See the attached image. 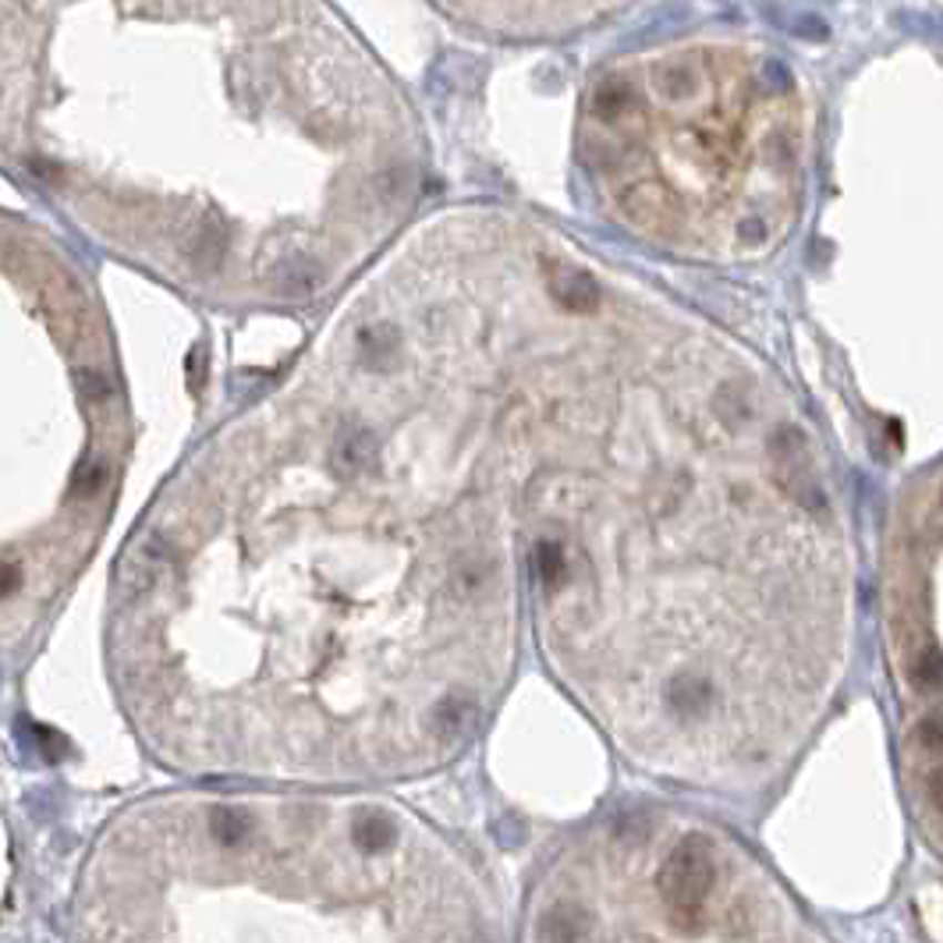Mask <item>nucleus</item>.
<instances>
[{"instance_id":"obj_1","label":"nucleus","mask_w":943,"mask_h":943,"mask_svg":"<svg viewBox=\"0 0 943 943\" xmlns=\"http://www.w3.org/2000/svg\"><path fill=\"white\" fill-rule=\"evenodd\" d=\"M497 423L554 678L652 781L770 794L855 635L838 476L784 379L550 242L507 302Z\"/></svg>"},{"instance_id":"obj_2","label":"nucleus","mask_w":943,"mask_h":943,"mask_svg":"<svg viewBox=\"0 0 943 943\" xmlns=\"http://www.w3.org/2000/svg\"><path fill=\"white\" fill-rule=\"evenodd\" d=\"M234 455L242 631L171 738L298 791H384L458 763L515 678L525 625L472 326L373 277Z\"/></svg>"},{"instance_id":"obj_3","label":"nucleus","mask_w":943,"mask_h":943,"mask_svg":"<svg viewBox=\"0 0 943 943\" xmlns=\"http://www.w3.org/2000/svg\"><path fill=\"white\" fill-rule=\"evenodd\" d=\"M135 859L139 943H511L486 862L379 791L203 798Z\"/></svg>"},{"instance_id":"obj_4","label":"nucleus","mask_w":943,"mask_h":943,"mask_svg":"<svg viewBox=\"0 0 943 943\" xmlns=\"http://www.w3.org/2000/svg\"><path fill=\"white\" fill-rule=\"evenodd\" d=\"M578 160L604 213L639 242L681 260H763L802 213L805 100L756 40L649 47L592 75Z\"/></svg>"},{"instance_id":"obj_5","label":"nucleus","mask_w":943,"mask_h":943,"mask_svg":"<svg viewBox=\"0 0 943 943\" xmlns=\"http://www.w3.org/2000/svg\"><path fill=\"white\" fill-rule=\"evenodd\" d=\"M511 943H841L731 827L618 805L536 862Z\"/></svg>"},{"instance_id":"obj_6","label":"nucleus","mask_w":943,"mask_h":943,"mask_svg":"<svg viewBox=\"0 0 943 943\" xmlns=\"http://www.w3.org/2000/svg\"><path fill=\"white\" fill-rule=\"evenodd\" d=\"M886 663L901 713V773L922 841L940 855L943 692H940V472L901 489L886 533Z\"/></svg>"},{"instance_id":"obj_7","label":"nucleus","mask_w":943,"mask_h":943,"mask_svg":"<svg viewBox=\"0 0 943 943\" xmlns=\"http://www.w3.org/2000/svg\"><path fill=\"white\" fill-rule=\"evenodd\" d=\"M440 11L476 29H489L494 36H521V40L575 32L614 14V8H592V4H465Z\"/></svg>"},{"instance_id":"obj_8","label":"nucleus","mask_w":943,"mask_h":943,"mask_svg":"<svg viewBox=\"0 0 943 943\" xmlns=\"http://www.w3.org/2000/svg\"><path fill=\"white\" fill-rule=\"evenodd\" d=\"M18 586H22V571H18L14 565H0V600L11 596Z\"/></svg>"}]
</instances>
